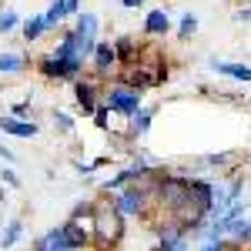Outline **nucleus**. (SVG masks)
<instances>
[{
	"label": "nucleus",
	"instance_id": "f257e3e1",
	"mask_svg": "<svg viewBox=\"0 0 251 251\" xmlns=\"http://www.w3.org/2000/svg\"><path fill=\"white\" fill-rule=\"evenodd\" d=\"M0 131H7V134H14V137H37L40 134L37 124L17 121V117H0Z\"/></svg>",
	"mask_w": 251,
	"mask_h": 251
},
{
	"label": "nucleus",
	"instance_id": "f03ea898",
	"mask_svg": "<svg viewBox=\"0 0 251 251\" xmlns=\"http://www.w3.org/2000/svg\"><path fill=\"white\" fill-rule=\"evenodd\" d=\"M74 94H77V107L84 114H94L97 111V97H94V87L84 84V80H74Z\"/></svg>",
	"mask_w": 251,
	"mask_h": 251
},
{
	"label": "nucleus",
	"instance_id": "7ed1b4c3",
	"mask_svg": "<svg viewBox=\"0 0 251 251\" xmlns=\"http://www.w3.org/2000/svg\"><path fill=\"white\" fill-rule=\"evenodd\" d=\"M168 30H171L168 14H164V10H151L148 20H144V34H168Z\"/></svg>",
	"mask_w": 251,
	"mask_h": 251
},
{
	"label": "nucleus",
	"instance_id": "20e7f679",
	"mask_svg": "<svg viewBox=\"0 0 251 251\" xmlns=\"http://www.w3.org/2000/svg\"><path fill=\"white\" fill-rule=\"evenodd\" d=\"M214 71H218V74H228V77H234V80H248L251 84V67H245V64H225V60H218Z\"/></svg>",
	"mask_w": 251,
	"mask_h": 251
},
{
	"label": "nucleus",
	"instance_id": "39448f33",
	"mask_svg": "<svg viewBox=\"0 0 251 251\" xmlns=\"http://www.w3.org/2000/svg\"><path fill=\"white\" fill-rule=\"evenodd\" d=\"M0 177H3V184H10V188H20V177L14 174V168H3V171H0Z\"/></svg>",
	"mask_w": 251,
	"mask_h": 251
},
{
	"label": "nucleus",
	"instance_id": "423d86ee",
	"mask_svg": "<svg viewBox=\"0 0 251 251\" xmlns=\"http://www.w3.org/2000/svg\"><path fill=\"white\" fill-rule=\"evenodd\" d=\"M194 30H198V20L188 14V17H184V24H181V37H188V34H194Z\"/></svg>",
	"mask_w": 251,
	"mask_h": 251
},
{
	"label": "nucleus",
	"instance_id": "0eeeda50",
	"mask_svg": "<svg viewBox=\"0 0 251 251\" xmlns=\"http://www.w3.org/2000/svg\"><path fill=\"white\" fill-rule=\"evenodd\" d=\"M121 3H124V7H141L144 0H121Z\"/></svg>",
	"mask_w": 251,
	"mask_h": 251
}]
</instances>
